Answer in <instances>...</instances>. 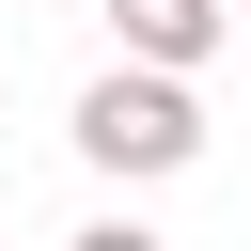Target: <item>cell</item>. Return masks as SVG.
Segmentation results:
<instances>
[{
    "label": "cell",
    "mask_w": 251,
    "mask_h": 251,
    "mask_svg": "<svg viewBox=\"0 0 251 251\" xmlns=\"http://www.w3.org/2000/svg\"><path fill=\"white\" fill-rule=\"evenodd\" d=\"M235 47V0H110V63H157V78H204Z\"/></svg>",
    "instance_id": "2"
},
{
    "label": "cell",
    "mask_w": 251,
    "mask_h": 251,
    "mask_svg": "<svg viewBox=\"0 0 251 251\" xmlns=\"http://www.w3.org/2000/svg\"><path fill=\"white\" fill-rule=\"evenodd\" d=\"M235 31H251V0H235Z\"/></svg>",
    "instance_id": "4"
},
{
    "label": "cell",
    "mask_w": 251,
    "mask_h": 251,
    "mask_svg": "<svg viewBox=\"0 0 251 251\" xmlns=\"http://www.w3.org/2000/svg\"><path fill=\"white\" fill-rule=\"evenodd\" d=\"M78 157H94V173H126V188H157V173H188V157H204V94H188V78H157V63H110V78L78 94Z\"/></svg>",
    "instance_id": "1"
},
{
    "label": "cell",
    "mask_w": 251,
    "mask_h": 251,
    "mask_svg": "<svg viewBox=\"0 0 251 251\" xmlns=\"http://www.w3.org/2000/svg\"><path fill=\"white\" fill-rule=\"evenodd\" d=\"M63 251H173V235H157V220H78Z\"/></svg>",
    "instance_id": "3"
}]
</instances>
